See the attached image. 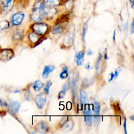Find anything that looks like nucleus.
<instances>
[{"instance_id": "1", "label": "nucleus", "mask_w": 134, "mask_h": 134, "mask_svg": "<svg viewBox=\"0 0 134 134\" xmlns=\"http://www.w3.org/2000/svg\"><path fill=\"white\" fill-rule=\"evenodd\" d=\"M31 28L34 32L40 35L45 34L48 29V25L43 23H36L32 25Z\"/></svg>"}, {"instance_id": "2", "label": "nucleus", "mask_w": 134, "mask_h": 134, "mask_svg": "<svg viewBox=\"0 0 134 134\" xmlns=\"http://www.w3.org/2000/svg\"><path fill=\"white\" fill-rule=\"evenodd\" d=\"M25 14L21 12H18L14 13L10 18V23L13 26H18L23 21Z\"/></svg>"}, {"instance_id": "3", "label": "nucleus", "mask_w": 134, "mask_h": 134, "mask_svg": "<svg viewBox=\"0 0 134 134\" xmlns=\"http://www.w3.org/2000/svg\"><path fill=\"white\" fill-rule=\"evenodd\" d=\"M60 125L62 128V130L68 132L72 129L74 123L72 120L69 119L68 117H63L60 121Z\"/></svg>"}, {"instance_id": "4", "label": "nucleus", "mask_w": 134, "mask_h": 134, "mask_svg": "<svg viewBox=\"0 0 134 134\" xmlns=\"http://www.w3.org/2000/svg\"><path fill=\"white\" fill-rule=\"evenodd\" d=\"M83 115L85 116V122L86 125L87 126H91L92 124L93 117L91 109L88 104L84 106Z\"/></svg>"}, {"instance_id": "5", "label": "nucleus", "mask_w": 134, "mask_h": 134, "mask_svg": "<svg viewBox=\"0 0 134 134\" xmlns=\"http://www.w3.org/2000/svg\"><path fill=\"white\" fill-rule=\"evenodd\" d=\"M35 101L37 106L39 108L42 109L46 103V97L43 93H39L36 95Z\"/></svg>"}, {"instance_id": "6", "label": "nucleus", "mask_w": 134, "mask_h": 134, "mask_svg": "<svg viewBox=\"0 0 134 134\" xmlns=\"http://www.w3.org/2000/svg\"><path fill=\"white\" fill-rule=\"evenodd\" d=\"M36 130L39 133H47L49 130L48 124L44 121H40L36 127Z\"/></svg>"}, {"instance_id": "7", "label": "nucleus", "mask_w": 134, "mask_h": 134, "mask_svg": "<svg viewBox=\"0 0 134 134\" xmlns=\"http://www.w3.org/2000/svg\"><path fill=\"white\" fill-rule=\"evenodd\" d=\"M74 37V28L70 30L68 34L65 36L64 40V44L65 46H70L71 44L73 42Z\"/></svg>"}, {"instance_id": "8", "label": "nucleus", "mask_w": 134, "mask_h": 134, "mask_svg": "<svg viewBox=\"0 0 134 134\" xmlns=\"http://www.w3.org/2000/svg\"><path fill=\"white\" fill-rule=\"evenodd\" d=\"M80 105L83 107L86 105L88 104V98L87 93L83 90H80Z\"/></svg>"}, {"instance_id": "9", "label": "nucleus", "mask_w": 134, "mask_h": 134, "mask_svg": "<svg viewBox=\"0 0 134 134\" xmlns=\"http://www.w3.org/2000/svg\"><path fill=\"white\" fill-rule=\"evenodd\" d=\"M33 13L31 14L30 17L32 20L36 22H39L44 17L43 11L41 10H32Z\"/></svg>"}, {"instance_id": "10", "label": "nucleus", "mask_w": 134, "mask_h": 134, "mask_svg": "<svg viewBox=\"0 0 134 134\" xmlns=\"http://www.w3.org/2000/svg\"><path fill=\"white\" fill-rule=\"evenodd\" d=\"M84 52L83 51H79L75 53V62L76 64L79 66L82 65L84 62Z\"/></svg>"}, {"instance_id": "11", "label": "nucleus", "mask_w": 134, "mask_h": 134, "mask_svg": "<svg viewBox=\"0 0 134 134\" xmlns=\"http://www.w3.org/2000/svg\"><path fill=\"white\" fill-rule=\"evenodd\" d=\"M55 69V66L52 65H46L44 68L42 72V76L43 79H47L50 74V73L52 72Z\"/></svg>"}, {"instance_id": "12", "label": "nucleus", "mask_w": 134, "mask_h": 134, "mask_svg": "<svg viewBox=\"0 0 134 134\" xmlns=\"http://www.w3.org/2000/svg\"><path fill=\"white\" fill-rule=\"evenodd\" d=\"M0 55L2 60H7L11 58L13 55V52L9 49H5L1 51L0 53Z\"/></svg>"}, {"instance_id": "13", "label": "nucleus", "mask_w": 134, "mask_h": 134, "mask_svg": "<svg viewBox=\"0 0 134 134\" xmlns=\"http://www.w3.org/2000/svg\"><path fill=\"white\" fill-rule=\"evenodd\" d=\"M56 12H57L56 10L54 8L51 7H47L46 6L43 10L44 17H51L55 14Z\"/></svg>"}, {"instance_id": "14", "label": "nucleus", "mask_w": 134, "mask_h": 134, "mask_svg": "<svg viewBox=\"0 0 134 134\" xmlns=\"http://www.w3.org/2000/svg\"><path fill=\"white\" fill-rule=\"evenodd\" d=\"M20 105L17 101H12L9 105V109L12 113L16 114L19 110Z\"/></svg>"}, {"instance_id": "15", "label": "nucleus", "mask_w": 134, "mask_h": 134, "mask_svg": "<svg viewBox=\"0 0 134 134\" xmlns=\"http://www.w3.org/2000/svg\"><path fill=\"white\" fill-rule=\"evenodd\" d=\"M46 6L40 0L37 1L34 6H33V8L32 10H41L43 11L44 9L45 8Z\"/></svg>"}, {"instance_id": "16", "label": "nucleus", "mask_w": 134, "mask_h": 134, "mask_svg": "<svg viewBox=\"0 0 134 134\" xmlns=\"http://www.w3.org/2000/svg\"><path fill=\"white\" fill-rule=\"evenodd\" d=\"M43 85H44V84L41 81L39 80H37L34 82L32 84V87L34 90L36 92H38L42 89Z\"/></svg>"}, {"instance_id": "17", "label": "nucleus", "mask_w": 134, "mask_h": 134, "mask_svg": "<svg viewBox=\"0 0 134 134\" xmlns=\"http://www.w3.org/2000/svg\"><path fill=\"white\" fill-rule=\"evenodd\" d=\"M13 0H3L0 5V9L6 10L9 8L12 3Z\"/></svg>"}, {"instance_id": "18", "label": "nucleus", "mask_w": 134, "mask_h": 134, "mask_svg": "<svg viewBox=\"0 0 134 134\" xmlns=\"http://www.w3.org/2000/svg\"><path fill=\"white\" fill-rule=\"evenodd\" d=\"M63 27L60 25L59 24H57L52 27L51 29V32L54 35H58L62 33L63 32Z\"/></svg>"}, {"instance_id": "19", "label": "nucleus", "mask_w": 134, "mask_h": 134, "mask_svg": "<svg viewBox=\"0 0 134 134\" xmlns=\"http://www.w3.org/2000/svg\"><path fill=\"white\" fill-rule=\"evenodd\" d=\"M28 38L29 40L34 43H36L39 41V37L38 34H37L35 32H30L28 35Z\"/></svg>"}, {"instance_id": "20", "label": "nucleus", "mask_w": 134, "mask_h": 134, "mask_svg": "<svg viewBox=\"0 0 134 134\" xmlns=\"http://www.w3.org/2000/svg\"><path fill=\"white\" fill-rule=\"evenodd\" d=\"M93 113L94 116H99L100 114V105L97 101L93 102Z\"/></svg>"}, {"instance_id": "21", "label": "nucleus", "mask_w": 134, "mask_h": 134, "mask_svg": "<svg viewBox=\"0 0 134 134\" xmlns=\"http://www.w3.org/2000/svg\"><path fill=\"white\" fill-rule=\"evenodd\" d=\"M69 16L68 14H64L61 16L57 20V24H59L60 23H62L65 21H67L69 20Z\"/></svg>"}, {"instance_id": "22", "label": "nucleus", "mask_w": 134, "mask_h": 134, "mask_svg": "<svg viewBox=\"0 0 134 134\" xmlns=\"http://www.w3.org/2000/svg\"><path fill=\"white\" fill-rule=\"evenodd\" d=\"M43 2L49 5L52 6H58L60 5V0H43Z\"/></svg>"}, {"instance_id": "23", "label": "nucleus", "mask_w": 134, "mask_h": 134, "mask_svg": "<svg viewBox=\"0 0 134 134\" xmlns=\"http://www.w3.org/2000/svg\"><path fill=\"white\" fill-rule=\"evenodd\" d=\"M62 71L61 72L60 74V77L61 79H66L68 76V69L67 66H64L62 69Z\"/></svg>"}, {"instance_id": "24", "label": "nucleus", "mask_w": 134, "mask_h": 134, "mask_svg": "<svg viewBox=\"0 0 134 134\" xmlns=\"http://www.w3.org/2000/svg\"><path fill=\"white\" fill-rule=\"evenodd\" d=\"M9 26V23L7 20H3L0 22V27L2 29H7Z\"/></svg>"}, {"instance_id": "25", "label": "nucleus", "mask_w": 134, "mask_h": 134, "mask_svg": "<svg viewBox=\"0 0 134 134\" xmlns=\"http://www.w3.org/2000/svg\"><path fill=\"white\" fill-rule=\"evenodd\" d=\"M52 84V83L50 81H48L45 85V86H44V93L46 94H49V88H50V87L51 86Z\"/></svg>"}, {"instance_id": "26", "label": "nucleus", "mask_w": 134, "mask_h": 134, "mask_svg": "<svg viewBox=\"0 0 134 134\" xmlns=\"http://www.w3.org/2000/svg\"><path fill=\"white\" fill-rule=\"evenodd\" d=\"M102 55L101 54H99V56L98 57V59L96 61V66H95V68H96V71H98V70L99 69V66H100V62L102 61Z\"/></svg>"}, {"instance_id": "27", "label": "nucleus", "mask_w": 134, "mask_h": 134, "mask_svg": "<svg viewBox=\"0 0 134 134\" xmlns=\"http://www.w3.org/2000/svg\"><path fill=\"white\" fill-rule=\"evenodd\" d=\"M87 23H85L83 26V34H82V39L84 42L85 41V37L87 32Z\"/></svg>"}, {"instance_id": "28", "label": "nucleus", "mask_w": 134, "mask_h": 134, "mask_svg": "<svg viewBox=\"0 0 134 134\" xmlns=\"http://www.w3.org/2000/svg\"><path fill=\"white\" fill-rule=\"evenodd\" d=\"M70 81H68L63 85V90L64 92H66L68 91L69 88H70Z\"/></svg>"}, {"instance_id": "29", "label": "nucleus", "mask_w": 134, "mask_h": 134, "mask_svg": "<svg viewBox=\"0 0 134 134\" xmlns=\"http://www.w3.org/2000/svg\"><path fill=\"white\" fill-rule=\"evenodd\" d=\"M100 122V116H94V124L95 126H97Z\"/></svg>"}, {"instance_id": "30", "label": "nucleus", "mask_w": 134, "mask_h": 134, "mask_svg": "<svg viewBox=\"0 0 134 134\" xmlns=\"http://www.w3.org/2000/svg\"><path fill=\"white\" fill-rule=\"evenodd\" d=\"M65 93H66V92H64L63 90H62V91H61L59 92V95H58V98H59V99H61V98H64Z\"/></svg>"}, {"instance_id": "31", "label": "nucleus", "mask_w": 134, "mask_h": 134, "mask_svg": "<svg viewBox=\"0 0 134 134\" xmlns=\"http://www.w3.org/2000/svg\"><path fill=\"white\" fill-rule=\"evenodd\" d=\"M121 70V68L120 67H118V68H117L116 69V70L115 71V74H114V75H115V77H114L115 79H116L118 77V76L119 73L120 72Z\"/></svg>"}, {"instance_id": "32", "label": "nucleus", "mask_w": 134, "mask_h": 134, "mask_svg": "<svg viewBox=\"0 0 134 134\" xmlns=\"http://www.w3.org/2000/svg\"><path fill=\"white\" fill-rule=\"evenodd\" d=\"M21 37V34L19 32H17L14 34V38L16 39H18L20 38Z\"/></svg>"}, {"instance_id": "33", "label": "nucleus", "mask_w": 134, "mask_h": 134, "mask_svg": "<svg viewBox=\"0 0 134 134\" xmlns=\"http://www.w3.org/2000/svg\"><path fill=\"white\" fill-rule=\"evenodd\" d=\"M109 76H110V77L109 78L108 81H109V82H110L111 81H112V80H113V79H114V77H115L114 73H110V74H109Z\"/></svg>"}, {"instance_id": "34", "label": "nucleus", "mask_w": 134, "mask_h": 134, "mask_svg": "<svg viewBox=\"0 0 134 134\" xmlns=\"http://www.w3.org/2000/svg\"><path fill=\"white\" fill-rule=\"evenodd\" d=\"M134 23H133V21H132V23H131V34H133L134 32Z\"/></svg>"}, {"instance_id": "35", "label": "nucleus", "mask_w": 134, "mask_h": 134, "mask_svg": "<svg viewBox=\"0 0 134 134\" xmlns=\"http://www.w3.org/2000/svg\"><path fill=\"white\" fill-rule=\"evenodd\" d=\"M124 130H125V132L127 134V128H126V118L125 119V121H124Z\"/></svg>"}, {"instance_id": "36", "label": "nucleus", "mask_w": 134, "mask_h": 134, "mask_svg": "<svg viewBox=\"0 0 134 134\" xmlns=\"http://www.w3.org/2000/svg\"><path fill=\"white\" fill-rule=\"evenodd\" d=\"M93 53V51H91V50H88L87 52V54L88 55H92Z\"/></svg>"}, {"instance_id": "37", "label": "nucleus", "mask_w": 134, "mask_h": 134, "mask_svg": "<svg viewBox=\"0 0 134 134\" xmlns=\"http://www.w3.org/2000/svg\"><path fill=\"white\" fill-rule=\"evenodd\" d=\"M116 31L114 30V33H113V40H114V41H115V37H116Z\"/></svg>"}, {"instance_id": "38", "label": "nucleus", "mask_w": 134, "mask_h": 134, "mask_svg": "<svg viewBox=\"0 0 134 134\" xmlns=\"http://www.w3.org/2000/svg\"><path fill=\"white\" fill-rule=\"evenodd\" d=\"M129 1H130V2L131 3L132 6L133 7V0H129Z\"/></svg>"}, {"instance_id": "39", "label": "nucleus", "mask_w": 134, "mask_h": 134, "mask_svg": "<svg viewBox=\"0 0 134 134\" xmlns=\"http://www.w3.org/2000/svg\"><path fill=\"white\" fill-rule=\"evenodd\" d=\"M133 116H130V119H131V120H132V121H133V120H134V119H133Z\"/></svg>"}, {"instance_id": "40", "label": "nucleus", "mask_w": 134, "mask_h": 134, "mask_svg": "<svg viewBox=\"0 0 134 134\" xmlns=\"http://www.w3.org/2000/svg\"><path fill=\"white\" fill-rule=\"evenodd\" d=\"M2 1H3V0H0V5H1V3H2Z\"/></svg>"}, {"instance_id": "41", "label": "nucleus", "mask_w": 134, "mask_h": 134, "mask_svg": "<svg viewBox=\"0 0 134 134\" xmlns=\"http://www.w3.org/2000/svg\"><path fill=\"white\" fill-rule=\"evenodd\" d=\"M60 1H68V0H60Z\"/></svg>"}]
</instances>
